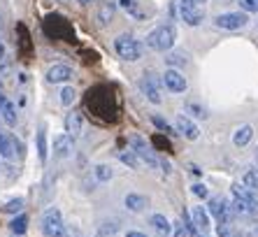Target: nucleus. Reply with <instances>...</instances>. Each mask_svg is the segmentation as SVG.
Wrapping results in <instances>:
<instances>
[{
    "label": "nucleus",
    "mask_w": 258,
    "mask_h": 237,
    "mask_svg": "<svg viewBox=\"0 0 258 237\" xmlns=\"http://www.w3.org/2000/svg\"><path fill=\"white\" fill-rule=\"evenodd\" d=\"M170 14L172 19H181L186 26H200L205 19V7L193 5L191 0H172Z\"/></svg>",
    "instance_id": "obj_1"
},
{
    "label": "nucleus",
    "mask_w": 258,
    "mask_h": 237,
    "mask_svg": "<svg viewBox=\"0 0 258 237\" xmlns=\"http://www.w3.org/2000/svg\"><path fill=\"white\" fill-rule=\"evenodd\" d=\"M177 40V28L172 24H163L147 35V47L154 51H170Z\"/></svg>",
    "instance_id": "obj_2"
},
{
    "label": "nucleus",
    "mask_w": 258,
    "mask_h": 237,
    "mask_svg": "<svg viewBox=\"0 0 258 237\" xmlns=\"http://www.w3.org/2000/svg\"><path fill=\"white\" fill-rule=\"evenodd\" d=\"M128 144H131V149L135 151V156L140 158V163H147L149 167H154V170H156L158 163H161V158H158V154L151 149V144L147 142L142 135L131 133V135H128Z\"/></svg>",
    "instance_id": "obj_3"
},
{
    "label": "nucleus",
    "mask_w": 258,
    "mask_h": 237,
    "mask_svg": "<svg viewBox=\"0 0 258 237\" xmlns=\"http://www.w3.org/2000/svg\"><path fill=\"white\" fill-rule=\"evenodd\" d=\"M114 51L119 53V58L128 61V63H135V61L142 58V44L128 33H123L114 40Z\"/></svg>",
    "instance_id": "obj_4"
},
{
    "label": "nucleus",
    "mask_w": 258,
    "mask_h": 237,
    "mask_svg": "<svg viewBox=\"0 0 258 237\" xmlns=\"http://www.w3.org/2000/svg\"><path fill=\"white\" fill-rule=\"evenodd\" d=\"M42 232L47 237H70L68 232V225L63 223V214L60 209L49 207L42 216Z\"/></svg>",
    "instance_id": "obj_5"
},
{
    "label": "nucleus",
    "mask_w": 258,
    "mask_h": 237,
    "mask_svg": "<svg viewBox=\"0 0 258 237\" xmlns=\"http://www.w3.org/2000/svg\"><path fill=\"white\" fill-rule=\"evenodd\" d=\"M207 212H210L212 219H216V223H233V219H235L233 209H230V202L221 196L210 198V202H207Z\"/></svg>",
    "instance_id": "obj_6"
},
{
    "label": "nucleus",
    "mask_w": 258,
    "mask_h": 237,
    "mask_svg": "<svg viewBox=\"0 0 258 237\" xmlns=\"http://www.w3.org/2000/svg\"><path fill=\"white\" fill-rule=\"evenodd\" d=\"M216 28H223V30H240L249 24V14L246 12H226V14H219L214 19Z\"/></svg>",
    "instance_id": "obj_7"
},
{
    "label": "nucleus",
    "mask_w": 258,
    "mask_h": 237,
    "mask_svg": "<svg viewBox=\"0 0 258 237\" xmlns=\"http://www.w3.org/2000/svg\"><path fill=\"white\" fill-rule=\"evenodd\" d=\"M140 91L144 93V98L154 105H161L163 95H161V86H158V79L151 75V72H144L142 79H140Z\"/></svg>",
    "instance_id": "obj_8"
},
{
    "label": "nucleus",
    "mask_w": 258,
    "mask_h": 237,
    "mask_svg": "<svg viewBox=\"0 0 258 237\" xmlns=\"http://www.w3.org/2000/svg\"><path fill=\"white\" fill-rule=\"evenodd\" d=\"M163 84H165V89L170 93H184L188 89V82L184 79V75L179 70H172V68H168L163 72Z\"/></svg>",
    "instance_id": "obj_9"
},
{
    "label": "nucleus",
    "mask_w": 258,
    "mask_h": 237,
    "mask_svg": "<svg viewBox=\"0 0 258 237\" xmlns=\"http://www.w3.org/2000/svg\"><path fill=\"white\" fill-rule=\"evenodd\" d=\"M174 131H177V135L186 137V140H198L200 137L198 124H193L186 114H179V116H177V121H174Z\"/></svg>",
    "instance_id": "obj_10"
},
{
    "label": "nucleus",
    "mask_w": 258,
    "mask_h": 237,
    "mask_svg": "<svg viewBox=\"0 0 258 237\" xmlns=\"http://www.w3.org/2000/svg\"><path fill=\"white\" fill-rule=\"evenodd\" d=\"M75 77V70L70 66H63V63H56L47 70V82L49 84H66Z\"/></svg>",
    "instance_id": "obj_11"
},
{
    "label": "nucleus",
    "mask_w": 258,
    "mask_h": 237,
    "mask_svg": "<svg viewBox=\"0 0 258 237\" xmlns=\"http://www.w3.org/2000/svg\"><path fill=\"white\" fill-rule=\"evenodd\" d=\"M230 209H233V214H235V216H240V219H249V221H256L258 219V209L251 207L249 202L240 200V198H233Z\"/></svg>",
    "instance_id": "obj_12"
},
{
    "label": "nucleus",
    "mask_w": 258,
    "mask_h": 237,
    "mask_svg": "<svg viewBox=\"0 0 258 237\" xmlns=\"http://www.w3.org/2000/svg\"><path fill=\"white\" fill-rule=\"evenodd\" d=\"M82 131H84V116L79 112H70L66 116V133L72 140H77V137H82Z\"/></svg>",
    "instance_id": "obj_13"
},
{
    "label": "nucleus",
    "mask_w": 258,
    "mask_h": 237,
    "mask_svg": "<svg viewBox=\"0 0 258 237\" xmlns=\"http://www.w3.org/2000/svg\"><path fill=\"white\" fill-rule=\"evenodd\" d=\"M72 147H75V140L68 133H63L54 140V156L56 158H68L72 154Z\"/></svg>",
    "instance_id": "obj_14"
},
{
    "label": "nucleus",
    "mask_w": 258,
    "mask_h": 237,
    "mask_svg": "<svg viewBox=\"0 0 258 237\" xmlns=\"http://www.w3.org/2000/svg\"><path fill=\"white\" fill-rule=\"evenodd\" d=\"M191 219H193V223H196V228H198L200 232H205L207 235V230H210V212H207V207H203V205H198V207H193L191 209Z\"/></svg>",
    "instance_id": "obj_15"
},
{
    "label": "nucleus",
    "mask_w": 258,
    "mask_h": 237,
    "mask_svg": "<svg viewBox=\"0 0 258 237\" xmlns=\"http://www.w3.org/2000/svg\"><path fill=\"white\" fill-rule=\"evenodd\" d=\"M0 158H5V160H14V158H17L14 135H10V133H0Z\"/></svg>",
    "instance_id": "obj_16"
},
{
    "label": "nucleus",
    "mask_w": 258,
    "mask_h": 237,
    "mask_svg": "<svg viewBox=\"0 0 258 237\" xmlns=\"http://www.w3.org/2000/svg\"><path fill=\"white\" fill-rule=\"evenodd\" d=\"M233 189V198H240V200H244V202H249L251 207H256L258 209V191H251V189H246L244 184H233L230 186Z\"/></svg>",
    "instance_id": "obj_17"
},
{
    "label": "nucleus",
    "mask_w": 258,
    "mask_h": 237,
    "mask_svg": "<svg viewBox=\"0 0 258 237\" xmlns=\"http://www.w3.org/2000/svg\"><path fill=\"white\" fill-rule=\"evenodd\" d=\"M123 205H126L131 212L140 214V212H144V209L149 207V198H147V196H140V193H128V196L123 198Z\"/></svg>",
    "instance_id": "obj_18"
},
{
    "label": "nucleus",
    "mask_w": 258,
    "mask_h": 237,
    "mask_svg": "<svg viewBox=\"0 0 258 237\" xmlns=\"http://www.w3.org/2000/svg\"><path fill=\"white\" fill-rule=\"evenodd\" d=\"M114 12H116V3L112 0H105L100 3V10H98V24L100 26H107L112 19H114Z\"/></svg>",
    "instance_id": "obj_19"
},
{
    "label": "nucleus",
    "mask_w": 258,
    "mask_h": 237,
    "mask_svg": "<svg viewBox=\"0 0 258 237\" xmlns=\"http://www.w3.org/2000/svg\"><path fill=\"white\" fill-rule=\"evenodd\" d=\"M251 137H253V128L249 124H244L233 133V144L235 147H246V144L251 142Z\"/></svg>",
    "instance_id": "obj_20"
},
{
    "label": "nucleus",
    "mask_w": 258,
    "mask_h": 237,
    "mask_svg": "<svg viewBox=\"0 0 258 237\" xmlns=\"http://www.w3.org/2000/svg\"><path fill=\"white\" fill-rule=\"evenodd\" d=\"M149 223L154 225V230H156L161 237H168L170 230H172V223H170V221L165 219L163 214H154V216L149 219Z\"/></svg>",
    "instance_id": "obj_21"
},
{
    "label": "nucleus",
    "mask_w": 258,
    "mask_h": 237,
    "mask_svg": "<svg viewBox=\"0 0 258 237\" xmlns=\"http://www.w3.org/2000/svg\"><path fill=\"white\" fill-rule=\"evenodd\" d=\"M0 118H3L7 126H17V107L10 100H5L0 105Z\"/></svg>",
    "instance_id": "obj_22"
},
{
    "label": "nucleus",
    "mask_w": 258,
    "mask_h": 237,
    "mask_svg": "<svg viewBox=\"0 0 258 237\" xmlns=\"http://www.w3.org/2000/svg\"><path fill=\"white\" fill-rule=\"evenodd\" d=\"M10 230H12V235L21 237L28 230V216H26V214H17V216L10 221Z\"/></svg>",
    "instance_id": "obj_23"
},
{
    "label": "nucleus",
    "mask_w": 258,
    "mask_h": 237,
    "mask_svg": "<svg viewBox=\"0 0 258 237\" xmlns=\"http://www.w3.org/2000/svg\"><path fill=\"white\" fill-rule=\"evenodd\" d=\"M165 63H168L172 70H177V68L186 66L188 63V53L186 51H170L168 56H165Z\"/></svg>",
    "instance_id": "obj_24"
},
{
    "label": "nucleus",
    "mask_w": 258,
    "mask_h": 237,
    "mask_svg": "<svg viewBox=\"0 0 258 237\" xmlns=\"http://www.w3.org/2000/svg\"><path fill=\"white\" fill-rule=\"evenodd\" d=\"M119 7L123 10L126 14H131V17L135 19H142V7H140V0H119Z\"/></svg>",
    "instance_id": "obj_25"
},
{
    "label": "nucleus",
    "mask_w": 258,
    "mask_h": 237,
    "mask_svg": "<svg viewBox=\"0 0 258 237\" xmlns=\"http://www.w3.org/2000/svg\"><path fill=\"white\" fill-rule=\"evenodd\" d=\"M216 235L219 237H244V232L240 230V225H235V223H219L216 225Z\"/></svg>",
    "instance_id": "obj_26"
},
{
    "label": "nucleus",
    "mask_w": 258,
    "mask_h": 237,
    "mask_svg": "<svg viewBox=\"0 0 258 237\" xmlns=\"http://www.w3.org/2000/svg\"><path fill=\"white\" fill-rule=\"evenodd\" d=\"M116 156H119L121 163H123V165H128L131 170H138V167H140V158L135 156V151H133V149H123V151H116Z\"/></svg>",
    "instance_id": "obj_27"
},
{
    "label": "nucleus",
    "mask_w": 258,
    "mask_h": 237,
    "mask_svg": "<svg viewBox=\"0 0 258 237\" xmlns=\"http://www.w3.org/2000/svg\"><path fill=\"white\" fill-rule=\"evenodd\" d=\"M242 182H244L246 189L258 191V167H246L244 174H242Z\"/></svg>",
    "instance_id": "obj_28"
},
{
    "label": "nucleus",
    "mask_w": 258,
    "mask_h": 237,
    "mask_svg": "<svg viewBox=\"0 0 258 237\" xmlns=\"http://www.w3.org/2000/svg\"><path fill=\"white\" fill-rule=\"evenodd\" d=\"M93 174H96V182L105 184V182H109V179L114 177V170H112L109 165H105V163H100V165L93 167Z\"/></svg>",
    "instance_id": "obj_29"
},
{
    "label": "nucleus",
    "mask_w": 258,
    "mask_h": 237,
    "mask_svg": "<svg viewBox=\"0 0 258 237\" xmlns=\"http://www.w3.org/2000/svg\"><path fill=\"white\" fill-rule=\"evenodd\" d=\"M37 156H40V160H47V156H49V149H47V131L44 128H40L37 131Z\"/></svg>",
    "instance_id": "obj_30"
},
{
    "label": "nucleus",
    "mask_w": 258,
    "mask_h": 237,
    "mask_svg": "<svg viewBox=\"0 0 258 237\" xmlns=\"http://www.w3.org/2000/svg\"><path fill=\"white\" fill-rule=\"evenodd\" d=\"M116 232H119V223L116 221H105V223H100L96 237H114Z\"/></svg>",
    "instance_id": "obj_31"
},
{
    "label": "nucleus",
    "mask_w": 258,
    "mask_h": 237,
    "mask_svg": "<svg viewBox=\"0 0 258 237\" xmlns=\"http://www.w3.org/2000/svg\"><path fill=\"white\" fill-rule=\"evenodd\" d=\"M186 114H191V116H196V118H207V116H210V114H207V109H205L200 102H193V100L186 102Z\"/></svg>",
    "instance_id": "obj_32"
},
{
    "label": "nucleus",
    "mask_w": 258,
    "mask_h": 237,
    "mask_svg": "<svg viewBox=\"0 0 258 237\" xmlns=\"http://www.w3.org/2000/svg\"><path fill=\"white\" fill-rule=\"evenodd\" d=\"M75 100H77V91L72 89V86H66V89L60 91V105L63 107H70Z\"/></svg>",
    "instance_id": "obj_33"
},
{
    "label": "nucleus",
    "mask_w": 258,
    "mask_h": 237,
    "mask_svg": "<svg viewBox=\"0 0 258 237\" xmlns=\"http://www.w3.org/2000/svg\"><path fill=\"white\" fill-rule=\"evenodd\" d=\"M151 124L156 126L158 131L168 133V135H172V133H177V131H174V128H172V126H170V124H168V121H165V118H163V116H158V114H154V116H151Z\"/></svg>",
    "instance_id": "obj_34"
},
{
    "label": "nucleus",
    "mask_w": 258,
    "mask_h": 237,
    "mask_svg": "<svg viewBox=\"0 0 258 237\" xmlns=\"http://www.w3.org/2000/svg\"><path fill=\"white\" fill-rule=\"evenodd\" d=\"M24 198H14V200H10V202H5V212L7 214H21V209H24Z\"/></svg>",
    "instance_id": "obj_35"
},
{
    "label": "nucleus",
    "mask_w": 258,
    "mask_h": 237,
    "mask_svg": "<svg viewBox=\"0 0 258 237\" xmlns=\"http://www.w3.org/2000/svg\"><path fill=\"white\" fill-rule=\"evenodd\" d=\"M191 193L196 198H200V200H207V198H210V189H207L205 184H193L191 186Z\"/></svg>",
    "instance_id": "obj_36"
},
{
    "label": "nucleus",
    "mask_w": 258,
    "mask_h": 237,
    "mask_svg": "<svg viewBox=\"0 0 258 237\" xmlns=\"http://www.w3.org/2000/svg\"><path fill=\"white\" fill-rule=\"evenodd\" d=\"M240 3V10L246 14H253L258 12V0H237Z\"/></svg>",
    "instance_id": "obj_37"
},
{
    "label": "nucleus",
    "mask_w": 258,
    "mask_h": 237,
    "mask_svg": "<svg viewBox=\"0 0 258 237\" xmlns=\"http://www.w3.org/2000/svg\"><path fill=\"white\" fill-rule=\"evenodd\" d=\"M172 232H174V237H188V230H186V225H184V221H174Z\"/></svg>",
    "instance_id": "obj_38"
},
{
    "label": "nucleus",
    "mask_w": 258,
    "mask_h": 237,
    "mask_svg": "<svg viewBox=\"0 0 258 237\" xmlns=\"http://www.w3.org/2000/svg\"><path fill=\"white\" fill-rule=\"evenodd\" d=\"M126 237H147V235H144V232H138V230H128Z\"/></svg>",
    "instance_id": "obj_39"
},
{
    "label": "nucleus",
    "mask_w": 258,
    "mask_h": 237,
    "mask_svg": "<svg viewBox=\"0 0 258 237\" xmlns=\"http://www.w3.org/2000/svg\"><path fill=\"white\" fill-rule=\"evenodd\" d=\"M246 237H258V225H253V228H251V230H249V232H246Z\"/></svg>",
    "instance_id": "obj_40"
},
{
    "label": "nucleus",
    "mask_w": 258,
    "mask_h": 237,
    "mask_svg": "<svg viewBox=\"0 0 258 237\" xmlns=\"http://www.w3.org/2000/svg\"><path fill=\"white\" fill-rule=\"evenodd\" d=\"M193 5H198V7H205V3H207V0H191Z\"/></svg>",
    "instance_id": "obj_41"
},
{
    "label": "nucleus",
    "mask_w": 258,
    "mask_h": 237,
    "mask_svg": "<svg viewBox=\"0 0 258 237\" xmlns=\"http://www.w3.org/2000/svg\"><path fill=\"white\" fill-rule=\"evenodd\" d=\"M5 100H7V95L3 93V89H0V105H3V102H5Z\"/></svg>",
    "instance_id": "obj_42"
},
{
    "label": "nucleus",
    "mask_w": 258,
    "mask_h": 237,
    "mask_svg": "<svg viewBox=\"0 0 258 237\" xmlns=\"http://www.w3.org/2000/svg\"><path fill=\"white\" fill-rule=\"evenodd\" d=\"M77 3H82V5H91L93 0H77Z\"/></svg>",
    "instance_id": "obj_43"
},
{
    "label": "nucleus",
    "mask_w": 258,
    "mask_h": 237,
    "mask_svg": "<svg viewBox=\"0 0 258 237\" xmlns=\"http://www.w3.org/2000/svg\"><path fill=\"white\" fill-rule=\"evenodd\" d=\"M0 28H3V17H0Z\"/></svg>",
    "instance_id": "obj_44"
},
{
    "label": "nucleus",
    "mask_w": 258,
    "mask_h": 237,
    "mask_svg": "<svg viewBox=\"0 0 258 237\" xmlns=\"http://www.w3.org/2000/svg\"><path fill=\"white\" fill-rule=\"evenodd\" d=\"M256 163H258V149H256Z\"/></svg>",
    "instance_id": "obj_45"
},
{
    "label": "nucleus",
    "mask_w": 258,
    "mask_h": 237,
    "mask_svg": "<svg viewBox=\"0 0 258 237\" xmlns=\"http://www.w3.org/2000/svg\"><path fill=\"white\" fill-rule=\"evenodd\" d=\"M56 3H66V0H56Z\"/></svg>",
    "instance_id": "obj_46"
},
{
    "label": "nucleus",
    "mask_w": 258,
    "mask_h": 237,
    "mask_svg": "<svg viewBox=\"0 0 258 237\" xmlns=\"http://www.w3.org/2000/svg\"><path fill=\"white\" fill-rule=\"evenodd\" d=\"M0 89H3V82H0Z\"/></svg>",
    "instance_id": "obj_47"
},
{
    "label": "nucleus",
    "mask_w": 258,
    "mask_h": 237,
    "mask_svg": "<svg viewBox=\"0 0 258 237\" xmlns=\"http://www.w3.org/2000/svg\"><path fill=\"white\" fill-rule=\"evenodd\" d=\"M0 121H3V118H0Z\"/></svg>",
    "instance_id": "obj_48"
},
{
    "label": "nucleus",
    "mask_w": 258,
    "mask_h": 237,
    "mask_svg": "<svg viewBox=\"0 0 258 237\" xmlns=\"http://www.w3.org/2000/svg\"><path fill=\"white\" fill-rule=\"evenodd\" d=\"M14 237H17V235H14Z\"/></svg>",
    "instance_id": "obj_49"
}]
</instances>
